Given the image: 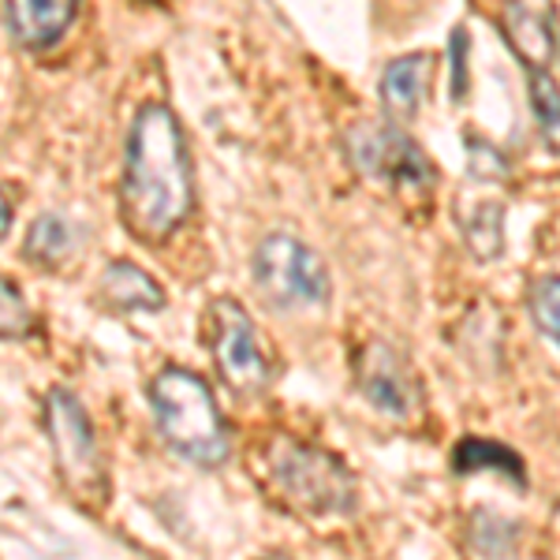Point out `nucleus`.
<instances>
[{"label":"nucleus","instance_id":"nucleus-1","mask_svg":"<svg viewBox=\"0 0 560 560\" xmlns=\"http://www.w3.org/2000/svg\"><path fill=\"white\" fill-rule=\"evenodd\" d=\"M195 210V176L184 128L168 105H142L124 153L120 217L142 243H165Z\"/></svg>","mask_w":560,"mask_h":560},{"label":"nucleus","instance_id":"nucleus-2","mask_svg":"<svg viewBox=\"0 0 560 560\" xmlns=\"http://www.w3.org/2000/svg\"><path fill=\"white\" fill-rule=\"evenodd\" d=\"M150 408L165 445L184 459L217 467L229 459V427H224L210 385L184 366H165L150 382Z\"/></svg>","mask_w":560,"mask_h":560},{"label":"nucleus","instance_id":"nucleus-3","mask_svg":"<svg viewBox=\"0 0 560 560\" xmlns=\"http://www.w3.org/2000/svg\"><path fill=\"white\" fill-rule=\"evenodd\" d=\"M269 471H273L280 493L318 516H348L359 501L355 478L348 467L325 448L303 445V441L280 438L269 448Z\"/></svg>","mask_w":560,"mask_h":560},{"label":"nucleus","instance_id":"nucleus-4","mask_svg":"<svg viewBox=\"0 0 560 560\" xmlns=\"http://www.w3.org/2000/svg\"><path fill=\"white\" fill-rule=\"evenodd\" d=\"M45 427L52 438L60 478L79 501H102L105 497V459L97 448V433L86 408L75 393L52 388L45 400Z\"/></svg>","mask_w":560,"mask_h":560},{"label":"nucleus","instance_id":"nucleus-5","mask_svg":"<svg viewBox=\"0 0 560 560\" xmlns=\"http://www.w3.org/2000/svg\"><path fill=\"white\" fill-rule=\"evenodd\" d=\"M255 284L261 300L300 311V306H322L329 300V269L306 243L288 232H273L255 250Z\"/></svg>","mask_w":560,"mask_h":560},{"label":"nucleus","instance_id":"nucleus-6","mask_svg":"<svg viewBox=\"0 0 560 560\" xmlns=\"http://www.w3.org/2000/svg\"><path fill=\"white\" fill-rule=\"evenodd\" d=\"M348 161L355 173L385 179L396 187H430L433 165L430 158L411 142L408 131H400L393 120H363L345 135Z\"/></svg>","mask_w":560,"mask_h":560},{"label":"nucleus","instance_id":"nucleus-7","mask_svg":"<svg viewBox=\"0 0 560 560\" xmlns=\"http://www.w3.org/2000/svg\"><path fill=\"white\" fill-rule=\"evenodd\" d=\"M210 340L217 366H221L224 382L236 393L255 396L261 388H269L273 366H269V355L258 345V332L250 325L247 311L236 300H217L210 306Z\"/></svg>","mask_w":560,"mask_h":560},{"label":"nucleus","instance_id":"nucleus-8","mask_svg":"<svg viewBox=\"0 0 560 560\" xmlns=\"http://www.w3.org/2000/svg\"><path fill=\"white\" fill-rule=\"evenodd\" d=\"M359 388L377 411L393 415V419H408L419 404V385L400 351L374 340L359 355Z\"/></svg>","mask_w":560,"mask_h":560},{"label":"nucleus","instance_id":"nucleus-9","mask_svg":"<svg viewBox=\"0 0 560 560\" xmlns=\"http://www.w3.org/2000/svg\"><path fill=\"white\" fill-rule=\"evenodd\" d=\"M79 0H4L8 31L23 49H49L68 34Z\"/></svg>","mask_w":560,"mask_h":560},{"label":"nucleus","instance_id":"nucleus-10","mask_svg":"<svg viewBox=\"0 0 560 560\" xmlns=\"http://www.w3.org/2000/svg\"><path fill=\"white\" fill-rule=\"evenodd\" d=\"M430 79H433L430 52H408V57H396L393 65L382 71V86H377L388 120H411V116L422 108V102H427Z\"/></svg>","mask_w":560,"mask_h":560},{"label":"nucleus","instance_id":"nucleus-11","mask_svg":"<svg viewBox=\"0 0 560 560\" xmlns=\"http://www.w3.org/2000/svg\"><path fill=\"white\" fill-rule=\"evenodd\" d=\"M501 26H504V38H509L512 52L520 57V65H527V68L553 65V52H557L553 31H549V23L541 20L535 8H527L523 0H509Z\"/></svg>","mask_w":560,"mask_h":560},{"label":"nucleus","instance_id":"nucleus-12","mask_svg":"<svg viewBox=\"0 0 560 560\" xmlns=\"http://www.w3.org/2000/svg\"><path fill=\"white\" fill-rule=\"evenodd\" d=\"M453 471L456 475H504L516 486H527V464L516 448L501 445L493 438H478V433H467V438L456 441L453 448Z\"/></svg>","mask_w":560,"mask_h":560},{"label":"nucleus","instance_id":"nucleus-13","mask_svg":"<svg viewBox=\"0 0 560 560\" xmlns=\"http://www.w3.org/2000/svg\"><path fill=\"white\" fill-rule=\"evenodd\" d=\"M105 300L120 311H161L165 306V292L150 273H142L131 261H113L102 277Z\"/></svg>","mask_w":560,"mask_h":560},{"label":"nucleus","instance_id":"nucleus-14","mask_svg":"<svg viewBox=\"0 0 560 560\" xmlns=\"http://www.w3.org/2000/svg\"><path fill=\"white\" fill-rule=\"evenodd\" d=\"M459 224H464L467 247H471L478 258H482V261L501 258V250H504V232H501L504 206L501 202H478L471 217H467V213L459 217Z\"/></svg>","mask_w":560,"mask_h":560},{"label":"nucleus","instance_id":"nucleus-15","mask_svg":"<svg viewBox=\"0 0 560 560\" xmlns=\"http://www.w3.org/2000/svg\"><path fill=\"white\" fill-rule=\"evenodd\" d=\"M527 90H530V113H535L541 139H546L549 150L560 153V90H557V83L549 79L546 68H530Z\"/></svg>","mask_w":560,"mask_h":560},{"label":"nucleus","instance_id":"nucleus-16","mask_svg":"<svg viewBox=\"0 0 560 560\" xmlns=\"http://www.w3.org/2000/svg\"><path fill=\"white\" fill-rule=\"evenodd\" d=\"M71 247H75V232H71V224L57 213H42L38 221L31 224V232H26V255L38 258L42 266H52V261L68 258Z\"/></svg>","mask_w":560,"mask_h":560},{"label":"nucleus","instance_id":"nucleus-17","mask_svg":"<svg viewBox=\"0 0 560 560\" xmlns=\"http://www.w3.org/2000/svg\"><path fill=\"white\" fill-rule=\"evenodd\" d=\"M471 549H478V553L486 557H504L512 553V549L520 546V527L501 516H493V512H478V516L471 520Z\"/></svg>","mask_w":560,"mask_h":560},{"label":"nucleus","instance_id":"nucleus-18","mask_svg":"<svg viewBox=\"0 0 560 560\" xmlns=\"http://www.w3.org/2000/svg\"><path fill=\"white\" fill-rule=\"evenodd\" d=\"M530 318L560 348V277H538L527 295Z\"/></svg>","mask_w":560,"mask_h":560},{"label":"nucleus","instance_id":"nucleus-19","mask_svg":"<svg viewBox=\"0 0 560 560\" xmlns=\"http://www.w3.org/2000/svg\"><path fill=\"white\" fill-rule=\"evenodd\" d=\"M34 314L23 303V295L15 292V284L8 277H0V337L4 340H20L31 332Z\"/></svg>","mask_w":560,"mask_h":560},{"label":"nucleus","instance_id":"nucleus-20","mask_svg":"<svg viewBox=\"0 0 560 560\" xmlns=\"http://www.w3.org/2000/svg\"><path fill=\"white\" fill-rule=\"evenodd\" d=\"M467 158H471V176L478 179H509V158L501 150L490 147L478 135H467Z\"/></svg>","mask_w":560,"mask_h":560},{"label":"nucleus","instance_id":"nucleus-21","mask_svg":"<svg viewBox=\"0 0 560 560\" xmlns=\"http://www.w3.org/2000/svg\"><path fill=\"white\" fill-rule=\"evenodd\" d=\"M467 52H471V38L464 26H456L448 38V60H453V102L467 97Z\"/></svg>","mask_w":560,"mask_h":560},{"label":"nucleus","instance_id":"nucleus-22","mask_svg":"<svg viewBox=\"0 0 560 560\" xmlns=\"http://www.w3.org/2000/svg\"><path fill=\"white\" fill-rule=\"evenodd\" d=\"M8 229H12V202H8L4 191H0V240L8 236Z\"/></svg>","mask_w":560,"mask_h":560}]
</instances>
